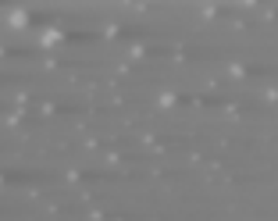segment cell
Instances as JSON below:
<instances>
[{
  "instance_id": "1",
  "label": "cell",
  "mask_w": 278,
  "mask_h": 221,
  "mask_svg": "<svg viewBox=\"0 0 278 221\" xmlns=\"http://www.w3.org/2000/svg\"><path fill=\"white\" fill-rule=\"evenodd\" d=\"M11 25H14V29L29 25V14H25V11H14V14H11Z\"/></svg>"
},
{
  "instance_id": "2",
  "label": "cell",
  "mask_w": 278,
  "mask_h": 221,
  "mask_svg": "<svg viewBox=\"0 0 278 221\" xmlns=\"http://www.w3.org/2000/svg\"><path fill=\"white\" fill-rule=\"evenodd\" d=\"M43 43H47V47L61 43V32H57V29H47V32H43Z\"/></svg>"
}]
</instances>
